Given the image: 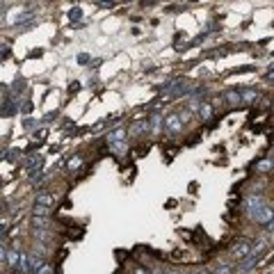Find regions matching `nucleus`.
Masks as SVG:
<instances>
[{"label": "nucleus", "instance_id": "nucleus-1", "mask_svg": "<svg viewBox=\"0 0 274 274\" xmlns=\"http://www.w3.org/2000/svg\"><path fill=\"white\" fill-rule=\"evenodd\" d=\"M185 130V126L180 124V119H178V115L176 112H171V115H167L163 119V133L169 137V140H174V137H178L180 133Z\"/></svg>", "mask_w": 274, "mask_h": 274}, {"label": "nucleus", "instance_id": "nucleus-2", "mask_svg": "<svg viewBox=\"0 0 274 274\" xmlns=\"http://www.w3.org/2000/svg\"><path fill=\"white\" fill-rule=\"evenodd\" d=\"M126 135H128V140H130V137H133V140L149 137V124H146V117H144V119H135L133 124L126 128Z\"/></svg>", "mask_w": 274, "mask_h": 274}, {"label": "nucleus", "instance_id": "nucleus-3", "mask_svg": "<svg viewBox=\"0 0 274 274\" xmlns=\"http://www.w3.org/2000/svg\"><path fill=\"white\" fill-rule=\"evenodd\" d=\"M240 101H242V107L247 105V107H252V105H256L258 101H261V92L258 89H254V87H240Z\"/></svg>", "mask_w": 274, "mask_h": 274}, {"label": "nucleus", "instance_id": "nucleus-4", "mask_svg": "<svg viewBox=\"0 0 274 274\" xmlns=\"http://www.w3.org/2000/svg\"><path fill=\"white\" fill-rule=\"evenodd\" d=\"M249 244H252V240H247V238H242V240H238L236 244L231 247V258L233 261H242V258H247L249 256Z\"/></svg>", "mask_w": 274, "mask_h": 274}, {"label": "nucleus", "instance_id": "nucleus-5", "mask_svg": "<svg viewBox=\"0 0 274 274\" xmlns=\"http://www.w3.org/2000/svg\"><path fill=\"white\" fill-rule=\"evenodd\" d=\"M222 103L229 107V112L240 110V107H242V101H240V92H238V89H226V92L222 94Z\"/></svg>", "mask_w": 274, "mask_h": 274}, {"label": "nucleus", "instance_id": "nucleus-6", "mask_svg": "<svg viewBox=\"0 0 274 274\" xmlns=\"http://www.w3.org/2000/svg\"><path fill=\"white\" fill-rule=\"evenodd\" d=\"M163 119L165 117L160 115L158 110H155L153 115L146 117V124H149V137H158L160 133H163Z\"/></svg>", "mask_w": 274, "mask_h": 274}, {"label": "nucleus", "instance_id": "nucleus-7", "mask_svg": "<svg viewBox=\"0 0 274 274\" xmlns=\"http://www.w3.org/2000/svg\"><path fill=\"white\" fill-rule=\"evenodd\" d=\"M197 115H199V121H203V124H210V119H215V105L210 103V99H206L201 105H199Z\"/></svg>", "mask_w": 274, "mask_h": 274}, {"label": "nucleus", "instance_id": "nucleus-8", "mask_svg": "<svg viewBox=\"0 0 274 274\" xmlns=\"http://www.w3.org/2000/svg\"><path fill=\"white\" fill-rule=\"evenodd\" d=\"M57 201V194L55 192H48V190H39L37 199H34V206H43V208H53Z\"/></svg>", "mask_w": 274, "mask_h": 274}, {"label": "nucleus", "instance_id": "nucleus-9", "mask_svg": "<svg viewBox=\"0 0 274 274\" xmlns=\"http://www.w3.org/2000/svg\"><path fill=\"white\" fill-rule=\"evenodd\" d=\"M32 274H62V270H60V265L57 263H51V261H43L41 265L37 267Z\"/></svg>", "mask_w": 274, "mask_h": 274}, {"label": "nucleus", "instance_id": "nucleus-10", "mask_svg": "<svg viewBox=\"0 0 274 274\" xmlns=\"http://www.w3.org/2000/svg\"><path fill=\"white\" fill-rule=\"evenodd\" d=\"M213 274H236V265L226 261H219L213 265Z\"/></svg>", "mask_w": 274, "mask_h": 274}, {"label": "nucleus", "instance_id": "nucleus-11", "mask_svg": "<svg viewBox=\"0 0 274 274\" xmlns=\"http://www.w3.org/2000/svg\"><path fill=\"white\" fill-rule=\"evenodd\" d=\"M256 174H272V153H267V155H263L261 158V163H258V167H256Z\"/></svg>", "mask_w": 274, "mask_h": 274}, {"label": "nucleus", "instance_id": "nucleus-12", "mask_svg": "<svg viewBox=\"0 0 274 274\" xmlns=\"http://www.w3.org/2000/svg\"><path fill=\"white\" fill-rule=\"evenodd\" d=\"M82 165H85V155L76 153V155H73V158H71V160H68V163L64 165V169L68 171V174H73V171H76V169H80Z\"/></svg>", "mask_w": 274, "mask_h": 274}, {"label": "nucleus", "instance_id": "nucleus-13", "mask_svg": "<svg viewBox=\"0 0 274 274\" xmlns=\"http://www.w3.org/2000/svg\"><path fill=\"white\" fill-rule=\"evenodd\" d=\"M176 115H178V119H180V124H183V126L192 124V119H194V112H190L188 107H180V110L176 112Z\"/></svg>", "mask_w": 274, "mask_h": 274}, {"label": "nucleus", "instance_id": "nucleus-14", "mask_svg": "<svg viewBox=\"0 0 274 274\" xmlns=\"http://www.w3.org/2000/svg\"><path fill=\"white\" fill-rule=\"evenodd\" d=\"M23 128H26L28 133H34V130L39 128V121L32 119V117H28V119H23Z\"/></svg>", "mask_w": 274, "mask_h": 274}, {"label": "nucleus", "instance_id": "nucleus-15", "mask_svg": "<svg viewBox=\"0 0 274 274\" xmlns=\"http://www.w3.org/2000/svg\"><path fill=\"white\" fill-rule=\"evenodd\" d=\"M7 249H9V244H7V240H0V265H5V258H7Z\"/></svg>", "mask_w": 274, "mask_h": 274}, {"label": "nucleus", "instance_id": "nucleus-16", "mask_svg": "<svg viewBox=\"0 0 274 274\" xmlns=\"http://www.w3.org/2000/svg\"><path fill=\"white\" fill-rule=\"evenodd\" d=\"M55 117H60V110H53V112H48V115H43V119L39 121V126H43V124H51V121H55Z\"/></svg>", "mask_w": 274, "mask_h": 274}, {"label": "nucleus", "instance_id": "nucleus-17", "mask_svg": "<svg viewBox=\"0 0 274 274\" xmlns=\"http://www.w3.org/2000/svg\"><path fill=\"white\" fill-rule=\"evenodd\" d=\"M130 274H151L149 267L142 265V263H133V267H130Z\"/></svg>", "mask_w": 274, "mask_h": 274}, {"label": "nucleus", "instance_id": "nucleus-18", "mask_svg": "<svg viewBox=\"0 0 274 274\" xmlns=\"http://www.w3.org/2000/svg\"><path fill=\"white\" fill-rule=\"evenodd\" d=\"M7 57H12V48L7 43H0V60H7Z\"/></svg>", "mask_w": 274, "mask_h": 274}, {"label": "nucleus", "instance_id": "nucleus-19", "mask_svg": "<svg viewBox=\"0 0 274 274\" xmlns=\"http://www.w3.org/2000/svg\"><path fill=\"white\" fill-rule=\"evenodd\" d=\"M199 142H201V133H194L190 135V140H185V146H197Z\"/></svg>", "mask_w": 274, "mask_h": 274}, {"label": "nucleus", "instance_id": "nucleus-20", "mask_svg": "<svg viewBox=\"0 0 274 274\" xmlns=\"http://www.w3.org/2000/svg\"><path fill=\"white\" fill-rule=\"evenodd\" d=\"M256 71V64H247V66H238V68H233L231 73H254Z\"/></svg>", "mask_w": 274, "mask_h": 274}, {"label": "nucleus", "instance_id": "nucleus-21", "mask_svg": "<svg viewBox=\"0 0 274 274\" xmlns=\"http://www.w3.org/2000/svg\"><path fill=\"white\" fill-rule=\"evenodd\" d=\"M92 62V55H87V53H80V55H78V64L80 66H87Z\"/></svg>", "mask_w": 274, "mask_h": 274}, {"label": "nucleus", "instance_id": "nucleus-22", "mask_svg": "<svg viewBox=\"0 0 274 274\" xmlns=\"http://www.w3.org/2000/svg\"><path fill=\"white\" fill-rule=\"evenodd\" d=\"M78 89H82V82H78V80H71V85H68V94H76Z\"/></svg>", "mask_w": 274, "mask_h": 274}, {"label": "nucleus", "instance_id": "nucleus-23", "mask_svg": "<svg viewBox=\"0 0 274 274\" xmlns=\"http://www.w3.org/2000/svg\"><path fill=\"white\" fill-rule=\"evenodd\" d=\"M163 274H183V272H180L176 265H167V267H163Z\"/></svg>", "mask_w": 274, "mask_h": 274}, {"label": "nucleus", "instance_id": "nucleus-24", "mask_svg": "<svg viewBox=\"0 0 274 274\" xmlns=\"http://www.w3.org/2000/svg\"><path fill=\"white\" fill-rule=\"evenodd\" d=\"M80 16H82V12L78 7H73L71 12H68V18H71V21H73V18H80Z\"/></svg>", "mask_w": 274, "mask_h": 274}, {"label": "nucleus", "instance_id": "nucleus-25", "mask_svg": "<svg viewBox=\"0 0 274 274\" xmlns=\"http://www.w3.org/2000/svg\"><path fill=\"white\" fill-rule=\"evenodd\" d=\"M101 9H110V7H117V3H96Z\"/></svg>", "mask_w": 274, "mask_h": 274}, {"label": "nucleus", "instance_id": "nucleus-26", "mask_svg": "<svg viewBox=\"0 0 274 274\" xmlns=\"http://www.w3.org/2000/svg\"><path fill=\"white\" fill-rule=\"evenodd\" d=\"M41 53H43L41 48H39V51H32V53H30V57H39V55H41Z\"/></svg>", "mask_w": 274, "mask_h": 274}]
</instances>
